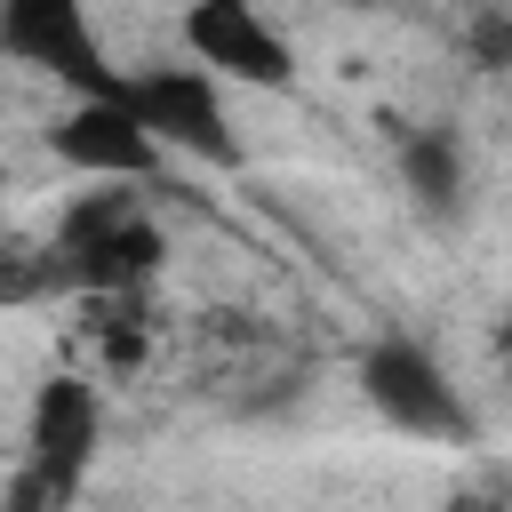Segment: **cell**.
<instances>
[{
    "instance_id": "cell-1",
    "label": "cell",
    "mask_w": 512,
    "mask_h": 512,
    "mask_svg": "<svg viewBox=\"0 0 512 512\" xmlns=\"http://www.w3.org/2000/svg\"><path fill=\"white\" fill-rule=\"evenodd\" d=\"M128 112L144 120V136L168 152V160H192V168H240V128H232V96L216 72H200L192 56L184 64H136L120 80Z\"/></svg>"
},
{
    "instance_id": "cell-2",
    "label": "cell",
    "mask_w": 512,
    "mask_h": 512,
    "mask_svg": "<svg viewBox=\"0 0 512 512\" xmlns=\"http://www.w3.org/2000/svg\"><path fill=\"white\" fill-rule=\"evenodd\" d=\"M48 256H56L48 280H64V288H80V296H136V288L160 272L168 240H160V224L136 208V192H96V200H80V208L64 216V232H56Z\"/></svg>"
},
{
    "instance_id": "cell-3",
    "label": "cell",
    "mask_w": 512,
    "mask_h": 512,
    "mask_svg": "<svg viewBox=\"0 0 512 512\" xmlns=\"http://www.w3.org/2000/svg\"><path fill=\"white\" fill-rule=\"evenodd\" d=\"M0 56L56 80L72 104L80 96H120V64L104 56V32L88 16V0H0Z\"/></svg>"
},
{
    "instance_id": "cell-8",
    "label": "cell",
    "mask_w": 512,
    "mask_h": 512,
    "mask_svg": "<svg viewBox=\"0 0 512 512\" xmlns=\"http://www.w3.org/2000/svg\"><path fill=\"white\" fill-rule=\"evenodd\" d=\"M40 288H48V264L0 240V304H24V296H40Z\"/></svg>"
},
{
    "instance_id": "cell-4",
    "label": "cell",
    "mask_w": 512,
    "mask_h": 512,
    "mask_svg": "<svg viewBox=\"0 0 512 512\" xmlns=\"http://www.w3.org/2000/svg\"><path fill=\"white\" fill-rule=\"evenodd\" d=\"M352 376H360V400H368L392 432H408V440H472L464 392L448 384V368H440L416 336H376Z\"/></svg>"
},
{
    "instance_id": "cell-9",
    "label": "cell",
    "mask_w": 512,
    "mask_h": 512,
    "mask_svg": "<svg viewBox=\"0 0 512 512\" xmlns=\"http://www.w3.org/2000/svg\"><path fill=\"white\" fill-rule=\"evenodd\" d=\"M448 512H504V504H496V496H456Z\"/></svg>"
},
{
    "instance_id": "cell-6",
    "label": "cell",
    "mask_w": 512,
    "mask_h": 512,
    "mask_svg": "<svg viewBox=\"0 0 512 512\" xmlns=\"http://www.w3.org/2000/svg\"><path fill=\"white\" fill-rule=\"evenodd\" d=\"M48 152L72 168V176H96V184H144L168 168V152L144 136V120L128 112V96H80L56 112L48 128Z\"/></svg>"
},
{
    "instance_id": "cell-5",
    "label": "cell",
    "mask_w": 512,
    "mask_h": 512,
    "mask_svg": "<svg viewBox=\"0 0 512 512\" xmlns=\"http://www.w3.org/2000/svg\"><path fill=\"white\" fill-rule=\"evenodd\" d=\"M184 56L224 88H264V96L296 88V48L264 16V0H184Z\"/></svg>"
},
{
    "instance_id": "cell-7",
    "label": "cell",
    "mask_w": 512,
    "mask_h": 512,
    "mask_svg": "<svg viewBox=\"0 0 512 512\" xmlns=\"http://www.w3.org/2000/svg\"><path fill=\"white\" fill-rule=\"evenodd\" d=\"M400 184L424 216H456L464 208V184H472V160H464V136L456 128H408L400 136Z\"/></svg>"
}]
</instances>
